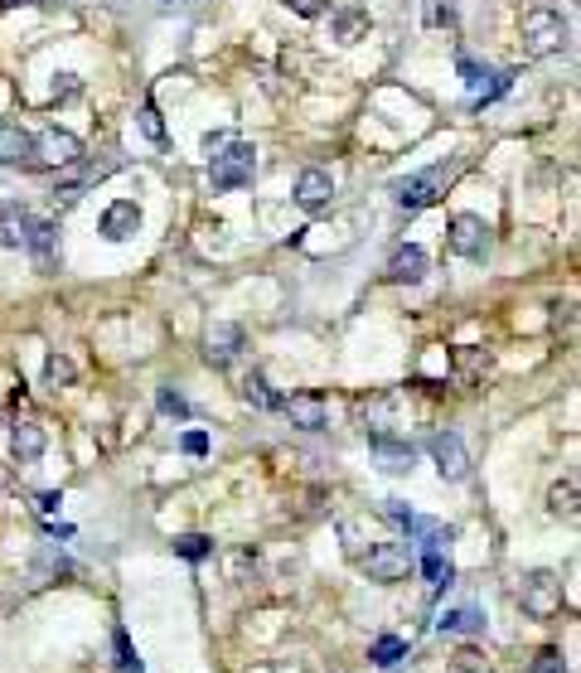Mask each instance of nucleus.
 <instances>
[{
	"instance_id": "21",
	"label": "nucleus",
	"mask_w": 581,
	"mask_h": 673,
	"mask_svg": "<svg viewBox=\"0 0 581 673\" xmlns=\"http://www.w3.org/2000/svg\"><path fill=\"white\" fill-rule=\"evenodd\" d=\"M102 175H107V165H82V155H78V160H73V175L58 179V194H64V199H78L82 189H88L92 179H102Z\"/></svg>"
},
{
	"instance_id": "1",
	"label": "nucleus",
	"mask_w": 581,
	"mask_h": 673,
	"mask_svg": "<svg viewBox=\"0 0 581 673\" xmlns=\"http://www.w3.org/2000/svg\"><path fill=\"white\" fill-rule=\"evenodd\" d=\"M252 170H257L252 141H223V146L209 155V185L218 189V194H233V189H243L247 179H252Z\"/></svg>"
},
{
	"instance_id": "29",
	"label": "nucleus",
	"mask_w": 581,
	"mask_h": 673,
	"mask_svg": "<svg viewBox=\"0 0 581 673\" xmlns=\"http://www.w3.org/2000/svg\"><path fill=\"white\" fill-rule=\"evenodd\" d=\"M450 673H490V659H484L480 649H460V654L450 659Z\"/></svg>"
},
{
	"instance_id": "32",
	"label": "nucleus",
	"mask_w": 581,
	"mask_h": 673,
	"mask_svg": "<svg viewBox=\"0 0 581 673\" xmlns=\"http://www.w3.org/2000/svg\"><path fill=\"white\" fill-rule=\"evenodd\" d=\"M383 513H388V519H393L397 528H407V533H412V523H417V513H412L402 499H388V509H383Z\"/></svg>"
},
{
	"instance_id": "35",
	"label": "nucleus",
	"mask_w": 581,
	"mask_h": 673,
	"mask_svg": "<svg viewBox=\"0 0 581 673\" xmlns=\"http://www.w3.org/2000/svg\"><path fill=\"white\" fill-rule=\"evenodd\" d=\"M184 451L189 455H204L209 451V436H204V431H184Z\"/></svg>"
},
{
	"instance_id": "30",
	"label": "nucleus",
	"mask_w": 581,
	"mask_h": 673,
	"mask_svg": "<svg viewBox=\"0 0 581 673\" xmlns=\"http://www.w3.org/2000/svg\"><path fill=\"white\" fill-rule=\"evenodd\" d=\"M156 402H160V412H165V417H175V422H184V417H189V402L180 398V393H170V388H160V398H156Z\"/></svg>"
},
{
	"instance_id": "15",
	"label": "nucleus",
	"mask_w": 581,
	"mask_h": 673,
	"mask_svg": "<svg viewBox=\"0 0 581 673\" xmlns=\"http://www.w3.org/2000/svg\"><path fill=\"white\" fill-rule=\"evenodd\" d=\"M460 78H466V88H470V98L475 102H490V98H500V92L508 88L504 73H490V68H480L475 58H460Z\"/></svg>"
},
{
	"instance_id": "12",
	"label": "nucleus",
	"mask_w": 581,
	"mask_h": 673,
	"mask_svg": "<svg viewBox=\"0 0 581 673\" xmlns=\"http://www.w3.org/2000/svg\"><path fill=\"white\" fill-rule=\"evenodd\" d=\"M10 451H15V461H39V455L49 451V436H44V427L34 422V417H20V422L10 427Z\"/></svg>"
},
{
	"instance_id": "10",
	"label": "nucleus",
	"mask_w": 581,
	"mask_h": 673,
	"mask_svg": "<svg viewBox=\"0 0 581 673\" xmlns=\"http://www.w3.org/2000/svg\"><path fill=\"white\" fill-rule=\"evenodd\" d=\"M281 412H286L291 427H301V431H325V422H329L325 402H320L315 393H291V398H281Z\"/></svg>"
},
{
	"instance_id": "37",
	"label": "nucleus",
	"mask_w": 581,
	"mask_h": 673,
	"mask_svg": "<svg viewBox=\"0 0 581 673\" xmlns=\"http://www.w3.org/2000/svg\"><path fill=\"white\" fill-rule=\"evenodd\" d=\"M5 5H39V0H5Z\"/></svg>"
},
{
	"instance_id": "16",
	"label": "nucleus",
	"mask_w": 581,
	"mask_h": 673,
	"mask_svg": "<svg viewBox=\"0 0 581 673\" xmlns=\"http://www.w3.org/2000/svg\"><path fill=\"white\" fill-rule=\"evenodd\" d=\"M243 354V330H238V324H213V330H209V349H204V358H209V364H233V358H238Z\"/></svg>"
},
{
	"instance_id": "26",
	"label": "nucleus",
	"mask_w": 581,
	"mask_h": 673,
	"mask_svg": "<svg viewBox=\"0 0 581 673\" xmlns=\"http://www.w3.org/2000/svg\"><path fill=\"white\" fill-rule=\"evenodd\" d=\"M112 649H116V669H122V673H146V664L136 659L132 634H126V630H112Z\"/></svg>"
},
{
	"instance_id": "28",
	"label": "nucleus",
	"mask_w": 581,
	"mask_h": 673,
	"mask_svg": "<svg viewBox=\"0 0 581 673\" xmlns=\"http://www.w3.org/2000/svg\"><path fill=\"white\" fill-rule=\"evenodd\" d=\"M528 673H567V659H562V649H538L533 654V664H528Z\"/></svg>"
},
{
	"instance_id": "4",
	"label": "nucleus",
	"mask_w": 581,
	"mask_h": 673,
	"mask_svg": "<svg viewBox=\"0 0 581 673\" xmlns=\"http://www.w3.org/2000/svg\"><path fill=\"white\" fill-rule=\"evenodd\" d=\"M567 44V20L557 10H528L524 15V49L533 58H548Z\"/></svg>"
},
{
	"instance_id": "19",
	"label": "nucleus",
	"mask_w": 581,
	"mask_h": 673,
	"mask_svg": "<svg viewBox=\"0 0 581 673\" xmlns=\"http://www.w3.org/2000/svg\"><path fill=\"white\" fill-rule=\"evenodd\" d=\"M436 630L441 634H480L484 630V616L475 606H456V610H446L441 620H436Z\"/></svg>"
},
{
	"instance_id": "33",
	"label": "nucleus",
	"mask_w": 581,
	"mask_h": 673,
	"mask_svg": "<svg viewBox=\"0 0 581 673\" xmlns=\"http://www.w3.org/2000/svg\"><path fill=\"white\" fill-rule=\"evenodd\" d=\"M141 131H146L150 141H165V122H160L156 107H146V112H141Z\"/></svg>"
},
{
	"instance_id": "2",
	"label": "nucleus",
	"mask_w": 581,
	"mask_h": 673,
	"mask_svg": "<svg viewBox=\"0 0 581 673\" xmlns=\"http://www.w3.org/2000/svg\"><path fill=\"white\" fill-rule=\"evenodd\" d=\"M412 567H417L412 538H407V543H402V538H393V543H373L369 552H363V572H369L373 582H402Z\"/></svg>"
},
{
	"instance_id": "9",
	"label": "nucleus",
	"mask_w": 581,
	"mask_h": 673,
	"mask_svg": "<svg viewBox=\"0 0 581 673\" xmlns=\"http://www.w3.org/2000/svg\"><path fill=\"white\" fill-rule=\"evenodd\" d=\"M136 228H141V203L116 199V203H107V209H102L98 233L107 237V243H126V237H136Z\"/></svg>"
},
{
	"instance_id": "24",
	"label": "nucleus",
	"mask_w": 581,
	"mask_h": 673,
	"mask_svg": "<svg viewBox=\"0 0 581 673\" xmlns=\"http://www.w3.org/2000/svg\"><path fill=\"white\" fill-rule=\"evenodd\" d=\"M369 659H373L378 669H393L397 659H407V640H397V634H383V640H373Z\"/></svg>"
},
{
	"instance_id": "34",
	"label": "nucleus",
	"mask_w": 581,
	"mask_h": 673,
	"mask_svg": "<svg viewBox=\"0 0 581 673\" xmlns=\"http://www.w3.org/2000/svg\"><path fill=\"white\" fill-rule=\"evenodd\" d=\"M286 5L295 10V15H305V20H315L320 10H325V0H286Z\"/></svg>"
},
{
	"instance_id": "31",
	"label": "nucleus",
	"mask_w": 581,
	"mask_h": 673,
	"mask_svg": "<svg viewBox=\"0 0 581 673\" xmlns=\"http://www.w3.org/2000/svg\"><path fill=\"white\" fill-rule=\"evenodd\" d=\"M44 378H49L54 388H58V383L73 378V364H68V358H58V354H49V364H44Z\"/></svg>"
},
{
	"instance_id": "23",
	"label": "nucleus",
	"mask_w": 581,
	"mask_h": 673,
	"mask_svg": "<svg viewBox=\"0 0 581 673\" xmlns=\"http://www.w3.org/2000/svg\"><path fill=\"white\" fill-rule=\"evenodd\" d=\"M243 402L262 407V412H271V407H281V398L271 393V383H267L262 374H247V378H243Z\"/></svg>"
},
{
	"instance_id": "3",
	"label": "nucleus",
	"mask_w": 581,
	"mask_h": 673,
	"mask_svg": "<svg viewBox=\"0 0 581 673\" xmlns=\"http://www.w3.org/2000/svg\"><path fill=\"white\" fill-rule=\"evenodd\" d=\"M456 179V165H431V170L422 175H407L393 185V194L402 209H426V203H436V194H446V185Z\"/></svg>"
},
{
	"instance_id": "20",
	"label": "nucleus",
	"mask_w": 581,
	"mask_h": 673,
	"mask_svg": "<svg viewBox=\"0 0 581 673\" xmlns=\"http://www.w3.org/2000/svg\"><path fill=\"white\" fill-rule=\"evenodd\" d=\"M548 513L562 523H577V479H557L548 489Z\"/></svg>"
},
{
	"instance_id": "13",
	"label": "nucleus",
	"mask_w": 581,
	"mask_h": 673,
	"mask_svg": "<svg viewBox=\"0 0 581 673\" xmlns=\"http://www.w3.org/2000/svg\"><path fill=\"white\" fill-rule=\"evenodd\" d=\"M329 194H335V179L325 170H301V179H295V203H301L305 213H320L329 203Z\"/></svg>"
},
{
	"instance_id": "5",
	"label": "nucleus",
	"mask_w": 581,
	"mask_h": 673,
	"mask_svg": "<svg viewBox=\"0 0 581 673\" xmlns=\"http://www.w3.org/2000/svg\"><path fill=\"white\" fill-rule=\"evenodd\" d=\"M518 600H524V610L533 620H548L562 610V582H557L552 572H528L524 582H518Z\"/></svg>"
},
{
	"instance_id": "8",
	"label": "nucleus",
	"mask_w": 581,
	"mask_h": 673,
	"mask_svg": "<svg viewBox=\"0 0 581 673\" xmlns=\"http://www.w3.org/2000/svg\"><path fill=\"white\" fill-rule=\"evenodd\" d=\"M431 461H436V470H441V479H466L470 475V455H466V446H460L456 431H436L431 436Z\"/></svg>"
},
{
	"instance_id": "7",
	"label": "nucleus",
	"mask_w": 581,
	"mask_h": 673,
	"mask_svg": "<svg viewBox=\"0 0 581 673\" xmlns=\"http://www.w3.org/2000/svg\"><path fill=\"white\" fill-rule=\"evenodd\" d=\"M78 155H82V141L73 136V131H58V126H49V131H39V136H34L30 160H39V165H54V170H64V165H73Z\"/></svg>"
},
{
	"instance_id": "36",
	"label": "nucleus",
	"mask_w": 581,
	"mask_h": 673,
	"mask_svg": "<svg viewBox=\"0 0 581 673\" xmlns=\"http://www.w3.org/2000/svg\"><path fill=\"white\" fill-rule=\"evenodd\" d=\"M58 504H64L58 495H39V513H58Z\"/></svg>"
},
{
	"instance_id": "27",
	"label": "nucleus",
	"mask_w": 581,
	"mask_h": 673,
	"mask_svg": "<svg viewBox=\"0 0 581 673\" xmlns=\"http://www.w3.org/2000/svg\"><path fill=\"white\" fill-rule=\"evenodd\" d=\"M175 552H180L184 562H204V557H213V538H204V533H184V538H175Z\"/></svg>"
},
{
	"instance_id": "6",
	"label": "nucleus",
	"mask_w": 581,
	"mask_h": 673,
	"mask_svg": "<svg viewBox=\"0 0 581 673\" xmlns=\"http://www.w3.org/2000/svg\"><path fill=\"white\" fill-rule=\"evenodd\" d=\"M446 237H450V252H456V257L484 262V252H490V223L475 219V213H456Z\"/></svg>"
},
{
	"instance_id": "14",
	"label": "nucleus",
	"mask_w": 581,
	"mask_h": 673,
	"mask_svg": "<svg viewBox=\"0 0 581 673\" xmlns=\"http://www.w3.org/2000/svg\"><path fill=\"white\" fill-rule=\"evenodd\" d=\"M426 267H431V262H426V252H422L417 243H402V247L393 252V262H388V276H393L397 286H417L422 276H426Z\"/></svg>"
},
{
	"instance_id": "11",
	"label": "nucleus",
	"mask_w": 581,
	"mask_h": 673,
	"mask_svg": "<svg viewBox=\"0 0 581 673\" xmlns=\"http://www.w3.org/2000/svg\"><path fill=\"white\" fill-rule=\"evenodd\" d=\"M373 461H378V470L383 475H407L412 465H417V451H412L407 441H393L383 431V436H373Z\"/></svg>"
},
{
	"instance_id": "17",
	"label": "nucleus",
	"mask_w": 581,
	"mask_h": 673,
	"mask_svg": "<svg viewBox=\"0 0 581 673\" xmlns=\"http://www.w3.org/2000/svg\"><path fill=\"white\" fill-rule=\"evenodd\" d=\"M30 151H34V136H30V131L10 126L5 116H0V165H20V160H30Z\"/></svg>"
},
{
	"instance_id": "22",
	"label": "nucleus",
	"mask_w": 581,
	"mask_h": 673,
	"mask_svg": "<svg viewBox=\"0 0 581 673\" xmlns=\"http://www.w3.org/2000/svg\"><path fill=\"white\" fill-rule=\"evenodd\" d=\"M422 572H426V582H431L436 591H446V586L456 582V572H450V562L441 557V548H422Z\"/></svg>"
},
{
	"instance_id": "18",
	"label": "nucleus",
	"mask_w": 581,
	"mask_h": 673,
	"mask_svg": "<svg viewBox=\"0 0 581 673\" xmlns=\"http://www.w3.org/2000/svg\"><path fill=\"white\" fill-rule=\"evenodd\" d=\"M30 228H34V219L25 209H5L0 213V247H30Z\"/></svg>"
},
{
	"instance_id": "25",
	"label": "nucleus",
	"mask_w": 581,
	"mask_h": 673,
	"mask_svg": "<svg viewBox=\"0 0 581 673\" xmlns=\"http://www.w3.org/2000/svg\"><path fill=\"white\" fill-rule=\"evenodd\" d=\"M329 25H335V39L354 44V39H359L363 30H369V15H363V10H339V15L329 20Z\"/></svg>"
}]
</instances>
